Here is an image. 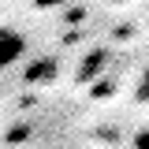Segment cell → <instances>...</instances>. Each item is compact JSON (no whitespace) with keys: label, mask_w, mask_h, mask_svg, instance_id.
Masks as SVG:
<instances>
[{"label":"cell","mask_w":149,"mask_h":149,"mask_svg":"<svg viewBox=\"0 0 149 149\" xmlns=\"http://www.w3.org/2000/svg\"><path fill=\"white\" fill-rule=\"evenodd\" d=\"M22 56H26V37L15 26H0V71L15 67Z\"/></svg>","instance_id":"1"},{"label":"cell","mask_w":149,"mask_h":149,"mask_svg":"<svg viewBox=\"0 0 149 149\" xmlns=\"http://www.w3.org/2000/svg\"><path fill=\"white\" fill-rule=\"evenodd\" d=\"M138 101H146V104H149V67L142 71V78H138Z\"/></svg>","instance_id":"2"}]
</instances>
